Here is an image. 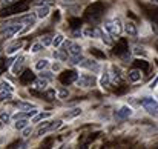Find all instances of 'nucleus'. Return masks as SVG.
<instances>
[{"mask_svg": "<svg viewBox=\"0 0 158 149\" xmlns=\"http://www.w3.org/2000/svg\"><path fill=\"white\" fill-rule=\"evenodd\" d=\"M103 12H105V5H103L102 2H95V3H92V5L86 9L85 15H86V20H88V22L97 23V22H100V19L103 17Z\"/></svg>", "mask_w": 158, "mask_h": 149, "instance_id": "1", "label": "nucleus"}, {"mask_svg": "<svg viewBox=\"0 0 158 149\" xmlns=\"http://www.w3.org/2000/svg\"><path fill=\"white\" fill-rule=\"evenodd\" d=\"M29 8V2L28 0H20L17 3H12L9 6H5L0 9V15L5 17V15H12V14H20V12H26Z\"/></svg>", "mask_w": 158, "mask_h": 149, "instance_id": "2", "label": "nucleus"}, {"mask_svg": "<svg viewBox=\"0 0 158 149\" xmlns=\"http://www.w3.org/2000/svg\"><path fill=\"white\" fill-rule=\"evenodd\" d=\"M105 29L107 31L109 36H112V37L117 39L121 34V31H123V26H121L120 19H110V20H107L105 23Z\"/></svg>", "mask_w": 158, "mask_h": 149, "instance_id": "3", "label": "nucleus"}, {"mask_svg": "<svg viewBox=\"0 0 158 149\" xmlns=\"http://www.w3.org/2000/svg\"><path fill=\"white\" fill-rule=\"evenodd\" d=\"M114 54L120 55V57H121L124 62H127V60H129V57H131V52H129L127 42H126L124 39H120V40L117 42V45L114 46Z\"/></svg>", "mask_w": 158, "mask_h": 149, "instance_id": "4", "label": "nucleus"}, {"mask_svg": "<svg viewBox=\"0 0 158 149\" xmlns=\"http://www.w3.org/2000/svg\"><path fill=\"white\" fill-rule=\"evenodd\" d=\"M22 31H23V26H22L20 22H19V23H12V25H6V28L2 29V37H3V39H11V37H14L15 34L22 32Z\"/></svg>", "mask_w": 158, "mask_h": 149, "instance_id": "5", "label": "nucleus"}, {"mask_svg": "<svg viewBox=\"0 0 158 149\" xmlns=\"http://www.w3.org/2000/svg\"><path fill=\"white\" fill-rule=\"evenodd\" d=\"M63 48H64L63 51L66 52V55L71 57V60L81 55V48H80V45H77V43H74V42H64V43H63Z\"/></svg>", "mask_w": 158, "mask_h": 149, "instance_id": "6", "label": "nucleus"}, {"mask_svg": "<svg viewBox=\"0 0 158 149\" xmlns=\"http://www.w3.org/2000/svg\"><path fill=\"white\" fill-rule=\"evenodd\" d=\"M78 79V74L74 71V69H68V71H63L60 75H58V80L61 85H71V83H75Z\"/></svg>", "mask_w": 158, "mask_h": 149, "instance_id": "7", "label": "nucleus"}, {"mask_svg": "<svg viewBox=\"0 0 158 149\" xmlns=\"http://www.w3.org/2000/svg\"><path fill=\"white\" fill-rule=\"evenodd\" d=\"M95 77L94 75H89V74H83V75H80L78 79H77V86H80V88H92V86H95Z\"/></svg>", "mask_w": 158, "mask_h": 149, "instance_id": "8", "label": "nucleus"}, {"mask_svg": "<svg viewBox=\"0 0 158 149\" xmlns=\"http://www.w3.org/2000/svg\"><path fill=\"white\" fill-rule=\"evenodd\" d=\"M141 106H143L149 114L158 112V101L154 100L152 97H144V99H141Z\"/></svg>", "mask_w": 158, "mask_h": 149, "instance_id": "9", "label": "nucleus"}, {"mask_svg": "<svg viewBox=\"0 0 158 149\" xmlns=\"http://www.w3.org/2000/svg\"><path fill=\"white\" fill-rule=\"evenodd\" d=\"M60 125H61L60 120H57V121H45L43 125L39 126V129H37V135H43V134H46L48 131H54V129L60 128Z\"/></svg>", "mask_w": 158, "mask_h": 149, "instance_id": "10", "label": "nucleus"}, {"mask_svg": "<svg viewBox=\"0 0 158 149\" xmlns=\"http://www.w3.org/2000/svg\"><path fill=\"white\" fill-rule=\"evenodd\" d=\"M19 80L22 85H31L34 80H35V74L31 71V69H25L20 75H19Z\"/></svg>", "mask_w": 158, "mask_h": 149, "instance_id": "11", "label": "nucleus"}, {"mask_svg": "<svg viewBox=\"0 0 158 149\" xmlns=\"http://www.w3.org/2000/svg\"><path fill=\"white\" fill-rule=\"evenodd\" d=\"M132 108H129V106H121L118 111H115V118L117 120H126V118H129L131 115H132Z\"/></svg>", "mask_w": 158, "mask_h": 149, "instance_id": "12", "label": "nucleus"}, {"mask_svg": "<svg viewBox=\"0 0 158 149\" xmlns=\"http://www.w3.org/2000/svg\"><path fill=\"white\" fill-rule=\"evenodd\" d=\"M80 66H81V68H86V69H89V71H92V72H98V71H100L98 63L94 62V60H86V58H83V62L80 63Z\"/></svg>", "mask_w": 158, "mask_h": 149, "instance_id": "13", "label": "nucleus"}, {"mask_svg": "<svg viewBox=\"0 0 158 149\" xmlns=\"http://www.w3.org/2000/svg\"><path fill=\"white\" fill-rule=\"evenodd\" d=\"M83 34H85L86 37H91V39H97V37H102V36H103V32H102L98 28H92V26L85 28V29H83Z\"/></svg>", "mask_w": 158, "mask_h": 149, "instance_id": "14", "label": "nucleus"}, {"mask_svg": "<svg viewBox=\"0 0 158 149\" xmlns=\"http://www.w3.org/2000/svg\"><path fill=\"white\" fill-rule=\"evenodd\" d=\"M109 79H110L112 83H120V82H121V71H120V68H117V66H110Z\"/></svg>", "mask_w": 158, "mask_h": 149, "instance_id": "15", "label": "nucleus"}, {"mask_svg": "<svg viewBox=\"0 0 158 149\" xmlns=\"http://www.w3.org/2000/svg\"><path fill=\"white\" fill-rule=\"evenodd\" d=\"M23 63H25V57H19L15 62H14V66H12V72L15 75H20L23 72Z\"/></svg>", "mask_w": 158, "mask_h": 149, "instance_id": "16", "label": "nucleus"}, {"mask_svg": "<svg viewBox=\"0 0 158 149\" xmlns=\"http://www.w3.org/2000/svg\"><path fill=\"white\" fill-rule=\"evenodd\" d=\"M46 86H48V82L43 80V77H42V79H35V80L32 82V88H34L35 91L45 92V91H46Z\"/></svg>", "mask_w": 158, "mask_h": 149, "instance_id": "17", "label": "nucleus"}, {"mask_svg": "<svg viewBox=\"0 0 158 149\" xmlns=\"http://www.w3.org/2000/svg\"><path fill=\"white\" fill-rule=\"evenodd\" d=\"M35 17H37V15H34V14H26V15L20 17V19H19V22H20V23H26V26H28V28H29V26L32 28V26L35 25Z\"/></svg>", "mask_w": 158, "mask_h": 149, "instance_id": "18", "label": "nucleus"}, {"mask_svg": "<svg viewBox=\"0 0 158 149\" xmlns=\"http://www.w3.org/2000/svg\"><path fill=\"white\" fill-rule=\"evenodd\" d=\"M124 31H126V34H127V36H131V37H135V36L138 34L137 26H135V23H134V22H127V23L124 25Z\"/></svg>", "mask_w": 158, "mask_h": 149, "instance_id": "19", "label": "nucleus"}, {"mask_svg": "<svg viewBox=\"0 0 158 149\" xmlns=\"http://www.w3.org/2000/svg\"><path fill=\"white\" fill-rule=\"evenodd\" d=\"M49 12H51V9H49L48 5H42V6L37 8V17L39 19H46L49 15Z\"/></svg>", "mask_w": 158, "mask_h": 149, "instance_id": "20", "label": "nucleus"}, {"mask_svg": "<svg viewBox=\"0 0 158 149\" xmlns=\"http://www.w3.org/2000/svg\"><path fill=\"white\" fill-rule=\"evenodd\" d=\"M141 74H143V72H141L140 69H135V68H134L132 71H129V75H127V77H129V80H131V82H134V83H135V82L141 80Z\"/></svg>", "mask_w": 158, "mask_h": 149, "instance_id": "21", "label": "nucleus"}, {"mask_svg": "<svg viewBox=\"0 0 158 149\" xmlns=\"http://www.w3.org/2000/svg\"><path fill=\"white\" fill-rule=\"evenodd\" d=\"M134 68L140 69V71H148L149 69V63L146 60H135L134 62Z\"/></svg>", "mask_w": 158, "mask_h": 149, "instance_id": "22", "label": "nucleus"}, {"mask_svg": "<svg viewBox=\"0 0 158 149\" xmlns=\"http://www.w3.org/2000/svg\"><path fill=\"white\" fill-rule=\"evenodd\" d=\"M14 106H15V108H19V111H29V109L35 108L34 104L26 103V101H15V103H14Z\"/></svg>", "mask_w": 158, "mask_h": 149, "instance_id": "23", "label": "nucleus"}, {"mask_svg": "<svg viewBox=\"0 0 158 149\" xmlns=\"http://www.w3.org/2000/svg\"><path fill=\"white\" fill-rule=\"evenodd\" d=\"M12 86H11V83L9 82H6V80H2L0 82V92H12Z\"/></svg>", "mask_w": 158, "mask_h": 149, "instance_id": "24", "label": "nucleus"}, {"mask_svg": "<svg viewBox=\"0 0 158 149\" xmlns=\"http://www.w3.org/2000/svg\"><path fill=\"white\" fill-rule=\"evenodd\" d=\"M28 125H29V121L26 120V118H19V120H15V129H25V128H28Z\"/></svg>", "mask_w": 158, "mask_h": 149, "instance_id": "25", "label": "nucleus"}, {"mask_svg": "<svg viewBox=\"0 0 158 149\" xmlns=\"http://www.w3.org/2000/svg\"><path fill=\"white\" fill-rule=\"evenodd\" d=\"M22 46H23V42H15V43H12L11 46H8L6 52H8V54H14L15 51H19Z\"/></svg>", "mask_w": 158, "mask_h": 149, "instance_id": "26", "label": "nucleus"}, {"mask_svg": "<svg viewBox=\"0 0 158 149\" xmlns=\"http://www.w3.org/2000/svg\"><path fill=\"white\" fill-rule=\"evenodd\" d=\"M63 42H64L63 34H57V36H54V39H52V46H54V48H58V46H60Z\"/></svg>", "mask_w": 158, "mask_h": 149, "instance_id": "27", "label": "nucleus"}, {"mask_svg": "<svg viewBox=\"0 0 158 149\" xmlns=\"http://www.w3.org/2000/svg\"><path fill=\"white\" fill-rule=\"evenodd\" d=\"M48 65H49V62H48L46 58H43V60H39V62L35 63V68H37L39 71H43V69L48 68Z\"/></svg>", "mask_w": 158, "mask_h": 149, "instance_id": "28", "label": "nucleus"}, {"mask_svg": "<svg viewBox=\"0 0 158 149\" xmlns=\"http://www.w3.org/2000/svg\"><path fill=\"white\" fill-rule=\"evenodd\" d=\"M80 114H81V109H80V108H74L71 112H66L64 117H66V118H72V117H77V115H80Z\"/></svg>", "mask_w": 158, "mask_h": 149, "instance_id": "29", "label": "nucleus"}, {"mask_svg": "<svg viewBox=\"0 0 158 149\" xmlns=\"http://www.w3.org/2000/svg\"><path fill=\"white\" fill-rule=\"evenodd\" d=\"M45 97L49 100V101H51V100H55L57 99V92H55L54 89H46V91H45Z\"/></svg>", "mask_w": 158, "mask_h": 149, "instance_id": "30", "label": "nucleus"}, {"mask_svg": "<svg viewBox=\"0 0 158 149\" xmlns=\"http://www.w3.org/2000/svg\"><path fill=\"white\" fill-rule=\"evenodd\" d=\"M100 83H102V86L105 88V86H109V83H110V79H109V74L105 72L103 75H102V79H100Z\"/></svg>", "mask_w": 158, "mask_h": 149, "instance_id": "31", "label": "nucleus"}, {"mask_svg": "<svg viewBox=\"0 0 158 149\" xmlns=\"http://www.w3.org/2000/svg\"><path fill=\"white\" fill-rule=\"evenodd\" d=\"M49 112H43V114H39L37 112V115L34 117V123H37V121H40V120H45V118H49Z\"/></svg>", "mask_w": 158, "mask_h": 149, "instance_id": "32", "label": "nucleus"}, {"mask_svg": "<svg viewBox=\"0 0 158 149\" xmlns=\"http://www.w3.org/2000/svg\"><path fill=\"white\" fill-rule=\"evenodd\" d=\"M12 99V92H0V101H9Z\"/></svg>", "mask_w": 158, "mask_h": 149, "instance_id": "33", "label": "nucleus"}, {"mask_svg": "<svg viewBox=\"0 0 158 149\" xmlns=\"http://www.w3.org/2000/svg\"><path fill=\"white\" fill-rule=\"evenodd\" d=\"M42 45H43V46L52 45V36H45V37L42 39Z\"/></svg>", "mask_w": 158, "mask_h": 149, "instance_id": "34", "label": "nucleus"}, {"mask_svg": "<svg viewBox=\"0 0 158 149\" xmlns=\"http://www.w3.org/2000/svg\"><path fill=\"white\" fill-rule=\"evenodd\" d=\"M43 48H45V46H43L42 43H34V45L31 46V52H32V54H35V52H40V51L43 49Z\"/></svg>", "mask_w": 158, "mask_h": 149, "instance_id": "35", "label": "nucleus"}, {"mask_svg": "<svg viewBox=\"0 0 158 149\" xmlns=\"http://www.w3.org/2000/svg\"><path fill=\"white\" fill-rule=\"evenodd\" d=\"M91 54H92V55H95V57H98V58H105V57H106L105 52L98 51L97 48H92V49H91Z\"/></svg>", "mask_w": 158, "mask_h": 149, "instance_id": "36", "label": "nucleus"}, {"mask_svg": "<svg viewBox=\"0 0 158 149\" xmlns=\"http://www.w3.org/2000/svg\"><path fill=\"white\" fill-rule=\"evenodd\" d=\"M110 37H112V36H109V34H103V36H102L103 42H106L107 45H110V43H112V39H110Z\"/></svg>", "mask_w": 158, "mask_h": 149, "instance_id": "37", "label": "nucleus"}, {"mask_svg": "<svg viewBox=\"0 0 158 149\" xmlns=\"http://www.w3.org/2000/svg\"><path fill=\"white\" fill-rule=\"evenodd\" d=\"M0 121L8 123V121H9V115H8V114H5V112H3V114H0Z\"/></svg>", "mask_w": 158, "mask_h": 149, "instance_id": "38", "label": "nucleus"}, {"mask_svg": "<svg viewBox=\"0 0 158 149\" xmlns=\"http://www.w3.org/2000/svg\"><path fill=\"white\" fill-rule=\"evenodd\" d=\"M31 132H32V129H31L29 126H28V128H25V129H23V137H29V134H31Z\"/></svg>", "mask_w": 158, "mask_h": 149, "instance_id": "39", "label": "nucleus"}, {"mask_svg": "<svg viewBox=\"0 0 158 149\" xmlns=\"http://www.w3.org/2000/svg\"><path fill=\"white\" fill-rule=\"evenodd\" d=\"M68 96H69V94H68V91H64V89L58 92V97H60V99H64V97H68Z\"/></svg>", "mask_w": 158, "mask_h": 149, "instance_id": "40", "label": "nucleus"}, {"mask_svg": "<svg viewBox=\"0 0 158 149\" xmlns=\"http://www.w3.org/2000/svg\"><path fill=\"white\" fill-rule=\"evenodd\" d=\"M25 146H26L25 143H19V145H17L15 148H12V149H25Z\"/></svg>", "mask_w": 158, "mask_h": 149, "instance_id": "41", "label": "nucleus"}, {"mask_svg": "<svg viewBox=\"0 0 158 149\" xmlns=\"http://www.w3.org/2000/svg\"><path fill=\"white\" fill-rule=\"evenodd\" d=\"M46 77V79H51V72H42V77Z\"/></svg>", "mask_w": 158, "mask_h": 149, "instance_id": "42", "label": "nucleus"}, {"mask_svg": "<svg viewBox=\"0 0 158 149\" xmlns=\"http://www.w3.org/2000/svg\"><path fill=\"white\" fill-rule=\"evenodd\" d=\"M54 71H58V69H60V65H58V63H54Z\"/></svg>", "mask_w": 158, "mask_h": 149, "instance_id": "43", "label": "nucleus"}, {"mask_svg": "<svg viewBox=\"0 0 158 149\" xmlns=\"http://www.w3.org/2000/svg\"><path fill=\"white\" fill-rule=\"evenodd\" d=\"M152 5H155V6H158V0H149Z\"/></svg>", "mask_w": 158, "mask_h": 149, "instance_id": "44", "label": "nucleus"}, {"mask_svg": "<svg viewBox=\"0 0 158 149\" xmlns=\"http://www.w3.org/2000/svg\"><path fill=\"white\" fill-rule=\"evenodd\" d=\"M61 2H63V3H66V5H68V3H72V2H75V0H61Z\"/></svg>", "mask_w": 158, "mask_h": 149, "instance_id": "45", "label": "nucleus"}, {"mask_svg": "<svg viewBox=\"0 0 158 149\" xmlns=\"http://www.w3.org/2000/svg\"><path fill=\"white\" fill-rule=\"evenodd\" d=\"M2 126H3V121H0V128H2Z\"/></svg>", "mask_w": 158, "mask_h": 149, "instance_id": "46", "label": "nucleus"}]
</instances>
